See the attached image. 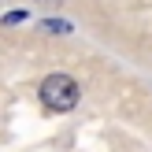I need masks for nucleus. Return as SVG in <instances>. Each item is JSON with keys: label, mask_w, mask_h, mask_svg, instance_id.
<instances>
[{"label": "nucleus", "mask_w": 152, "mask_h": 152, "mask_svg": "<svg viewBox=\"0 0 152 152\" xmlns=\"http://www.w3.org/2000/svg\"><path fill=\"white\" fill-rule=\"evenodd\" d=\"M41 100L52 111H71L78 104V82L71 74H48L41 82Z\"/></svg>", "instance_id": "1"}, {"label": "nucleus", "mask_w": 152, "mask_h": 152, "mask_svg": "<svg viewBox=\"0 0 152 152\" xmlns=\"http://www.w3.org/2000/svg\"><path fill=\"white\" fill-rule=\"evenodd\" d=\"M41 30H45V34H71V22H67V19H45Z\"/></svg>", "instance_id": "2"}, {"label": "nucleus", "mask_w": 152, "mask_h": 152, "mask_svg": "<svg viewBox=\"0 0 152 152\" xmlns=\"http://www.w3.org/2000/svg\"><path fill=\"white\" fill-rule=\"evenodd\" d=\"M22 19H26V11H7L0 22H4V26H15V22H22Z\"/></svg>", "instance_id": "3"}, {"label": "nucleus", "mask_w": 152, "mask_h": 152, "mask_svg": "<svg viewBox=\"0 0 152 152\" xmlns=\"http://www.w3.org/2000/svg\"><path fill=\"white\" fill-rule=\"evenodd\" d=\"M37 4H59V0H37Z\"/></svg>", "instance_id": "4"}]
</instances>
